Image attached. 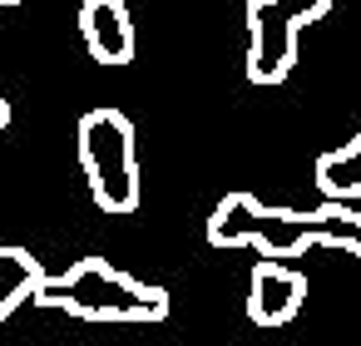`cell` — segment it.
Returning a JSON list of instances; mask_svg holds the SVG:
<instances>
[{
  "label": "cell",
  "instance_id": "obj_1",
  "mask_svg": "<svg viewBox=\"0 0 361 346\" xmlns=\"http://www.w3.org/2000/svg\"><path fill=\"white\" fill-rule=\"evenodd\" d=\"M35 307H60L85 321H164L169 292L109 267L104 257H80L70 272H60L40 287Z\"/></svg>",
  "mask_w": 361,
  "mask_h": 346
},
{
  "label": "cell",
  "instance_id": "obj_2",
  "mask_svg": "<svg viewBox=\"0 0 361 346\" xmlns=\"http://www.w3.org/2000/svg\"><path fill=\"white\" fill-rule=\"evenodd\" d=\"M75 149H80V168L85 183L99 203V213H134L144 188H139V154H134V124L119 109H90L80 114L75 129Z\"/></svg>",
  "mask_w": 361,
  "mask_h": 346
},
{
  "label": "cell",
  "instance_id": "obj_3",
  "mask_svg": "<svg viewBox=\"0 0 361 346\" xmlns=\"http://www.w3.org/2000/svg\"><path fill=\"white\" fill-rule=\"evenodd\" d=\"M208 247H257L262 257H302L317 247L312 213L302 208H267L252 193H228L208 213Z\"/></svg>",
  "mask_w": 361,
  "mask_h": 346
},
{
  "label": "cell",
  "instance_id": "obj_4",
  "mask_svg": "<svg viewBox=\"0 0 361 346\" xmlns=\"http://www.w3.org/2000/svg\"><path fill=\"white\" fill-rule=\"evenodd\" d=\"M331 11V0H247V80L282 85L297 70V40Z\"/></svg>",
  "mask_w": 361,
  "mask_h": 346
},
{
  "label": "cell",
  "instance_id": "obj_5",
  "mask_svg": "<svg viewBox=\"0 0 361 346\" xmlns=\"http://www.w3.org/2000/svg\"><path fill=\"white\" fill-rule=\"evenodd\" d=\"M307 302V277L287 257H262L247 277V316L257 326H287Z\"/></svg>",
  "mask_w": 361,
  "mask_h": 346
},
{
  "label": "cell",
  "instance_id": "obj_6",
  "mask_svg": "<svg viewBox=\"0 0 361 346\" xmlns=\"http://www.w3.org/2000/svg\"><path fill=\"white\" fill-rule=\"evenodd\" d=\"M80 40L90 60L119 70L134 60V16L124 0H85L80 6Z\"/></svg>",
  "mask_w": 361,
  "mask_h": 346
},
{
  "label": "cell",
  "instance_id": "obj_7",
  "mask_svg": "<svg viewBox=\"0 0 361 346\" xmlns=\"http://www.w3.org/2000/svg\"><path fill=\"white\" fill-rule=\"evenodd\" d=\"M45 282H50V272L35 262V252H30V247L0 242V321L16 316L25 302H35Z\"/></svg>",
  "mask_w": 361,
  "mask_h": 346
},
{
  "label": "cell",
  "instance_id": "obj_8",
  "mask_svg": "<svg viewBox=\"0 0 361 346\" xmlns=\"http://www.w3.org/2000/svg\"><path fill=\"white\" fill-rule=\"evenodd\" d=\"M322 198H336V203H356L361 198V134H351L341 149H326L312 168Z\"/></svg>",
  "mask_w": 361,
  "mask_h": 346
},
{
  "label": "cell",
  "instance_id": "obj_9",
  "mask_svg": "<svg viewBox=\"0 0 361 346\" xmlns=\"http://www.w3.org/2000/svg\"><path fill=\"white\" fill-rule=\"evenodd\" d=\"M312 237H317V247H341V252L361 257V213L326 198L322 208H312Z\"/></svg>",
  "mask_w": 361,
  "mask_h": 346
},
{
  "label": "cell",
  "instance_id": "obj_10",
  "mask_svg": "<svg viewBox=\"0 0 361 346\" xmlns=\"http://www.w3.org/2000/svg\"><path fill=\"white\" fill-rule=\"evenodd\" d=\"M0 129H11V99L0 94Z\"/></svg>",
  "mask_w": 361,
  "mask_h": 346
},
{
  "label": "cell",
  "instance_id": "obj_11",
  "mask_svg": "<svg viewBox=\"0 0 361 346\" xmlns=\"http://www.w3.org/2000/svg\"><path fill=\"white\" fill-rule=\"evenodd\" d=\"M0 6H20V0H0Z\"/></svg>",
  "mask_w": 361,
  "mask_h": 346
}]
</instances>
